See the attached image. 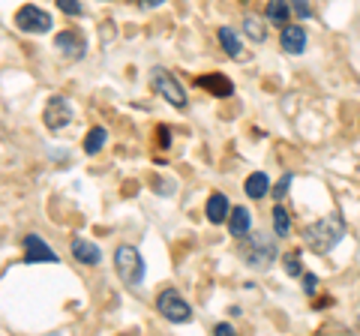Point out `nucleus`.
Masks as SVG:
<instances>
[{
  "label": "nucleus",
  "mask_w": 360,
  "mask_h": 336,
  "mask_svg": "<svg viewBox=\"0 0 360 336\" xmlns=\"http://www.w3.org/2000/svg\"><path fill=\"white\" fill-rule=\"evenodd\" d=\"M70 252H72V259H75V261L90 264V267L103 261V250H99L96 243L84 240V238H72V243H70Z\"/></svg>",
  "instance_id": "nucleus-11"
},
{
  "label": "nucleus",
  "mask_w": 360,
  "mask_h": 336,
  "mask_svg": "<svg viewBox=\"0 0 360 336\" xmlns=\"http://www.w3.org/2000/svg\"><path fill=\"white\" fill-rule=\"evenodd\" d=\"M156 309H160V316L165 321H172V324H186L189 318H193V306L180 297L177 288L160 291V297H156Z\"/></svg>",
  "instance_id": "nucleus-4"
},
{
  "label": "nucleus",
  "mask_w": 360,
  "mask_h": 336,
  "mask_svg": "<svg viewBox=\"0 0 360 336\" xmlns=\"http://www.w3.org/2000/svg\"><path fill=\"white\" fill-rule=\"evenodd\" d=\"M207 219L213 222V226H219V222H225L229 219V214H231V205H229V198H225L222 193H213L210 198H207Z\"/></svg>",
  "instance_id": "nucleus-13"
},
{
  "label": "nucleus",
  "mask_w": 360,
  "mask_h": 336,
  "mask_svg": "<svg viewBox=\"0 0 360 336\" xmlns=\"http://www.w3.org/2000/svg\"><path fill=\"white\" fill-rule=\"evenodd\" d=\"M13 21H15V27H18L21 33H49V30H51V15L45 13V9L33 6V4L21 6Z\"/></svg>",
  "instance_id": "nucleus-6"
},
{
  "label": "nucleus",
  "mask_w": 360,
  "mask_h": 336,
  "mask_svg": "<svg viewBox=\"0 0 360 336\" xmlns=\"http://www.w3.org/2000/svg\"><path fill=\"white\" fill-rule=\"evenodd\" d=\"M42 123L51 132H60L63 127H70V123H72V105H70V99H66V96H51L49 103H45Z\"/></svg>",
  "instance_id": "nucleus-7"
},
{
  "label": "nucleus",
  "mask_w": 360,
  "mask_h": 336,
  "mask_svg": "<svg viewBox=\"0 0 360 336\" xmlns=\"http://www.w3.org/2000/svg\"><path fill=\"white\" fill-rule=\"evenodd\" d=\"M243 259L250 267H255V271H267L270 261H276V240L264 231H255L252 238H246Z\"/></svg>",
  "instance_id": "nucleus-3"
},
{
  "label": "nucleus",
  "mask_w": 360,
  "mask_h": 336,
  "mask_svg": "<svg viewBox=\"0 0 360 336\" xmlns=\"http://www.w3.org/2000/svg\"><path fill=\"white\" fill-rule=\"evenodd\" d=\"M274 231H276V238H288V231H291V219H288V210L285 207H274Z\"/></svg>",
  "instance_id": "nucleus-20"
},
{
  "label": "nucleus",
  "mask_w": 360,
  "mask_h": 336,
  "mask_svg": "<svg viewBox=\"0 0 360 336\" xmlns=\"http://www.w3.org/2000/svg\"><path fill=\"white\" fill-rule=\"evenodd\" d=\"M279 46H283L285 54H303L307 51V30L300 25H285L283 33H279Z\"/></svg>",
  "instance_id": "nucleus-10"
},
{
  "label": "nucleus",
  "mask_w": 360,
  "mask_h": 336,
  "mask_svg": "<svg viewBox=\"0 0 360 336\" xmlns=\"http://www.w3.org/2000/svg\"><path fill=\"white\" fill-rule=\"evenodd\" d=\"M288 6H291V13H295L300 21H307L312 15V6H309V0H288Z\"/></svg>",
  "instance_id": "nucleus-22"
},
{
  "label": "nucleus",
  "mask_w": 360,
  "mask_h": 336,
  "mask_svg": "<svg viewBox=\"0 0 360 336\" xmlns=\"http://www.w3.org/2000/svg\"><path fill=\"white\" fill-rule=\"evenodd\" d=\"M303 291L312 297L315 291H319V276H315V273H303Z\"/></svg>",
  "instance_id": "nucleus-25"
},
{
  "label": "nucleus",
  "mask_w": 360,
  "mask_h": 336,
  "mask_svg": "<svg viewBox=\"0 0 360 336\" xmlns=\"http://www.w3.org/2000/svg\"><path fill=\"white\" fill-rule=\"evenodd\" d=\"M243 33H246V37H250L252 42H264V39H267L264 21L258 18L255 13H252V15H243Z\"/></svg>",
  "instance_id": "nucleus-18"
},
{
  "label": "nucleus",
  "mask_w": 360,
  "mask_h": 336,
  "mask_svg": "<svg viewBox=\"0 0 360 336\" xmlns=\"http://www.w3.org/2000/svg\"><path fill=\"white\" fill-rule=\"evenodd\" d=\"M54 46H58V51L66 54L70 60L84 58V51H87V42H84V37L78 30H60L58 37H54Z\"/></svg>",
  "instance_id": "nucleus-9"
},
{
  "label": "nucleus",
  "mask_w": 360,
  "mask_h": 336,
  "mask_svg": "<svg viewBox=\"0 0 360 336\" xmlns=\"http://www.w3.org/2000/svg\"><path fill=\"white\" fill-rule=\"evenodd\" d=\"M25 261L27 264H58V252H54L39 234H27L25 238Z\"/></svg>",
  "instance_id": "nucleus-8"
},
{
  "label": "nucleus",
  "mask_w": 360,
  "mask_h": 336,
  "mask_svg": "<svg viewBox=\"0 0 360 336\" xmlns=\"http://www.w3.org/2000/svg\"><path fill=\"white\" fill-rule=\"evenodd\" d=\"M283 267H285V273H288V276H300V271H303V264H300V250L285 252Z\"/></svg>",
  "instance_id": "nucleus-21"
},
{
  "label": "nucleus",
  "mask_w": 360,
  "mask_h": 336,
  "mask_svg": "<svg viewBox=\"0 0 360 336\" xmlns=\"http://www.w3.org/2000/svg\"><path fill=\"white\" fill-rule=\"evenodd\" d=\"M156 132H160V148H162V150L172 148V129H168V127H160Z\"/></svg>",
  "instance_id": "nucleus-26"
},
{
  "label": "nucleus",
  "mask_w": 360,
  "mask_h": 336,
  "mask_svg": "<svg viewBox=\"0 0 360 336\" xmlns=\"http://www.w3.org/2000/svg\"><path fill=\"white\" fill-rule=\"evenodd\" d=\"M198 87H205L207 93L219 96V99H225V96H231V93H234V84L229 82V75H219V72L201 75V78H198Z\"/></svg>",
  "instance_id": "nucleus-12"
},
{
  "label": "nucleus",
  "mask_w": 360,
  "mask_h": 336,
  "mask_svg": "<svg viewBox=\"0 0 360 336\" xmlns=\"http://www.w3.org/2000/svg\"><path fill=\"white\" fill-rule=\"evenodd\" d=\"M250 226H252L250 210H246V207H231V214H229V231H231V238H246V234H250Z\"/></svg>",
  "instance_id": "nucleus-14"
},
{
  "label": "nucleus",
  "mask_w": 360,
  "mask_h": 336,
  "mask_svg": "<svg viewBox=\"0 0 360 336\" xmlns=\"http://www.w3.org/2000/svg\"><path fill=\"white\" fill-rule=\"evenodd\" d=\"M105 138H108V132H105L103 127H94V129H90L87 136H84V153H87V156H96L99 150L105 148Z\"/></svg>",
  "instance_id": "nucleus-19"
},
{
  "label": "nucleus",
  "mask_w": 360,
  "mask_h": 336,
  "mask_svg": "<svg viewBox=\"0 0 360 336\" xmlns=\"http://www.w3.org/2000/svg\"><path fill=\"white\" fill-rule=\"evenodd\" d=\"M213 333H217V336H231L234 333V328H231V324H217V328H213Z\"/></svg>",
  "instance_id": "nucleus-27"
},
{
  "label": "nucleus",
  "mask_w": 360,
  "mask_h": 336,
  "mask_svg": "<svg viewBox=\"0 0 360 336\" xmlns=\"http://www.w3.org/2000/svg\"><path fill=\"white\" fill-rule=\"evenodd\" d=\"M115 271L120 276V283L123 285H141V279H144V259H141V252L135 250V246L129 243H123L115 250Z\"/></svg>",
  "instance_id": "nucleus-2"
},
{
  "label": "nucleus",
  "mask_w": 360,
  "mask_h": 336,
  "mask_svg": "<svg viewBox=\"0 0 360 336\" xmlns=\"http://www.w3.org/2000/svg\"><path fill=\"white\" fill-rule=\"evenodd\" d=\"M139 4H141L144 9H156V6H162L165 0H139Z\"/></svg>",
  "instance_id": "nucleus-28"
},
{
  "label": "nucleus",
  "mask_w": 360,
  "mask_h": 336,
  "mask_svg": "<svg viewBox=\"0 0 360 336\" xmlns=\"http://www.w3.org/2000/svg\"><path fill=\"white\" fill-rule=\"evenodd\" d=\"M288 15H291L288 0H267V6H264V18L270 21V25L285 27V25H288Z\"/></svg>",
  "instance_id": "nucleus-15"
},
{
  "label": "nucleus",
  "mask_w": 360,
  "mask_h": 336,
  "mask_svg": "<svg viewBox=\"0 0 360 336\" xmlns=\"http://www.w3.org/2000/svg\"><path fill=\"white\" fill-rule=\"evenodd\" d=\"M243 193L250 198H264L270 193V177L264 172L250 174V177H246V183H243Z\"/></svg>",
  "instance_id": "nucleus-16"
},
{
  "label": "nucleus",
  "mask_w": 360,
  "mask_h": 336,
  "mask_svg": "<svg viewBox=\"0 0 360 336\" xmlns=\"http://www.w3.org/2000/svg\"><path fill=\"white\" fill-rule=\"evenodd\" d=\"M63 15H82V4L78 0H54Z\"/></svg>",
  "instance_id": "nucleus-23"
},
{
  "label": "nucleus",
  "mask_w": 360,
  "mask_h": 336,
  "mask_svg": "<svg viewBox=\"0 0 360 336\" xmlns=\"http://www.w3.org/2000/svg\"><path fill=\"white\" fill-rule=\"evenodd\" d=\"M217 37H219V46H222V51L229 54V58H243V46H240L238 33H234L231 27H219Z\"/></svg>",
  "instance_id": "nucleus-17"
},
{
  "label": "nucleus",
  "mask_w": 360,
  "mask_h": 336,
  "mask_svg": "<svg viewBox=\"0 0 360 336\" xmlns=\"http://www.w3.org/2000/svg\"><path fill=\"white\" fill-rule=\"evenodd\" d=\"M291 181H295V174H283V181L276 183V189H270V193H274L276 198H283L285 193H288V186H291Z\"/></svg>",
  "instance_id": "nucleus-24"
},
{
  "label": "nucleus",
  "mask_w": 360,
  "mask_h": 336,
  "mask_svg": "<svg viewBox=\"0 0 360 336\" xmlns=\"http://www.w3.org/2000/svg\"><path fill=\"white\" fill-rule=\"evenodd\" d=\"M150 87L156 93H160L168 105H174V108H186V91L180 87V82L172 75V72H165V70H156L150 72Z\"/></svg>",
  "instance_id": "nucleus-5"
},
{
  "label": "nucleus",
  "mask_w": 360,
  "mask_h": 336,
  "mask_svg": "<svg viewBox=\"0 0 360 336\" xmlns=\"http://www.w3.org/2000/svg\"><path fill=\"white\" fill-rule=\"evenodd\" d=\"M345 231H348L345 217L340 214V210H333V214L315 219V222H309V226L303 228V243H307L312 252L328 255L336 243H342Z\"/></svg>",
  "instance_id": "nucleus-1"
}]
</instances>
